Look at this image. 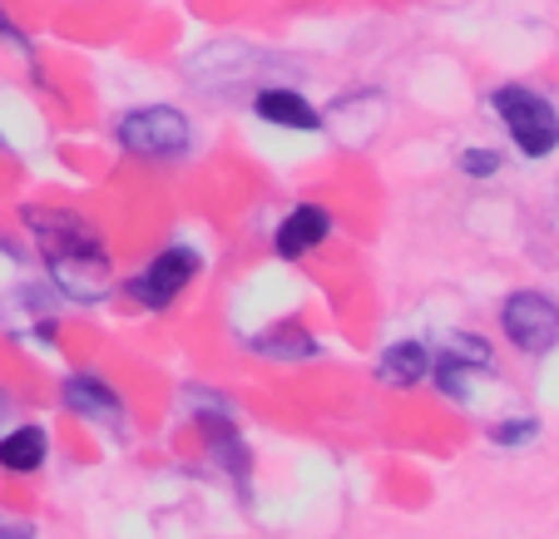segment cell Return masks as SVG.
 I'll use <instances>...</instances> for the list:
<instances>
[{
  "mask_svg": "<svg viewBox=\"0 0 559 539\" xmlns=\"http://www.w3.org/2000/svg\"><path fill=\"white\" fill-rule=\"evenodd\" d=\"M119 134V148L124 154H134V159H183L193 144V124L183 119V109L174 105H144V109H129V115H119L115 124Z\"/></svg>",
  "mask_w": 559,
  "mask_h": 539,
  "instance_id": "6da1fadb",
  "label": "cell"
},
{
  "mask_svg": "<svg viewBox=\"0 0 559 539\" xmlns=\"http://www.w3.org/2000/svg\"><path fill=\"white\" fill-rule=\"evenodd\" d=\"M490 109L500 115V124L510 129V139H515L525 159H545L559 148V115L545 95H535L525 85H500L490 95Z\"/></svg>",
  "mask_w": 559,
  "mask_h": 539,
  "instance_id": "7a4b0ae2",
  "label": "cell"
},
{
  "mask_svg": "<svg viewBox=\"0 0 559 539\" xmlns=\"http://www.w3.org/2000/svg\"><path fill=\"white\" fill-rule=\"evenodd\" d=\"M500 332L520 351L539 357V351H549L559 342V302L545 292H530V287L525 292H510L506 307H500Z\"/></svg>",
  "mask_w": 559,
  "mask_h": 539,
  "instance_id": "3957f363",
  "label": "cell"
},
{
  "mask_svg": "<svg viewBox=\"0 0 559 539\" xmlns=\"http://www.w3.org/2000/svg\"><path fill=\"white\" fill-rule=\"evenodd\" d=\"M25 228H31L40 257H74V253H105V238L90 218L70 208H25Z\"/></svg>",
  "mask_w": 559,
  "mask_h": 539,
  "instance_id": "277c9868",
  "label": "cell"
},
{
  "mask_svg": "<svg viewBox=\"0 0 559 539\" xmlns=\"http://www.w3.org/2000/svg\"><path fill=\"white\" fill-rule=\"evenodd\" d=\"M193 277H199V253H193V248H164V253H154V263L129 283V297H134L139 307L164 312V307L179 302V292Z\"/></svg>",
  "mask_w": 559,
  "mask_h": 539,
  "instance_id": "5b68a950",
  "label": "cell"
},
{
  "mask_svg": "<svg viewBox=\"0 0 559 539\" xmlns=\"http://www.w3.org/2000/svg\"><path fill=\"white\" fill-rule=\"evenodd\" d=\"M480 371H490V347L475 337V332H451L441 361H431L436 386H441L451 402H471V381L480 376Z\"/></svg>",
  "mask_w": 559,
  "mask_h": 539,
  "instance_id": "8992f818",
  "label": "cell"
},
{
  "mask_svg": "<svg viewBox=\"0 0 559 539\" xmlns=\"http://www.w3.org/2000/svg\"><path fill=\"white\" fill-rule=\"evenodd\" d=\"M60 402L70 406L74 416H85V421H95V426H124V396H119L105 376H95V371H74V376H64Z\"/></svg>",
  "mask_w": 559,
  "mask_h": 539,
  "instance_id": "52a82bcc",
  "label": "cell"
},
{
  "mask_svg": "<svg viewBox=\"0 0 559 539\" xmlns=\"http://www.w3.org/2000/svg\"><path fill=\"white\" fill-rule=\"evenodd\" d=\"M45 273L55 277L64 297L74 302H99L109 292V253H74V257H50Z\"/></svg>",
  "mask_w": 559,
  "mask_h": 539,
  "instance_id": "ba28073f",
  "label": "cell"
},
{
  "mask_svg": "<svg viewBox=\"0 0 559 539\" xmlns=\"http://www.w3.org/2000/svg\"><path fill=\"white\" fill-rule=\"evenodd\" d=\"M332 233V213L322 208V203H297L293 213H287L283 223H277V233H273V248L277 257H307L312 248H322Z\"/></svg>",
  "mask_w": 559,
  "mask_h": 539,
  "instance_id": "9c48e42d",
  "label": "cell"
},
{
  "mask_svg": "<svg viewBox=\"0 0 559 539\" xmlns=\"http://www.w3.org/2000/svg\"><path fill=\"white\" fill-rule=\"evenodd\" d=\"M253 115L263 119V124L297 129V134H312V129H322V115H317V109H312V99H307V95H297V89H287V85L258 89V99H253Z\"/></svg>",
  "mask_w": 559,
  "mask_h": 539,
  "instance_id": "30bf717a",
  "label": "cell"
},
{
  "mask_svg": "<svg viewBox=\"0 0 559 539\" xmlns=\"http://www.w3.org/2000/svg\"><path fill=\"white\" fill-rule=\"evenodd\" d=\"M431 376V351L426 342H391L377 357V381L381 386H396V392H412Z\"/></svg>",
  "mask_w": 559,
  "mask_h": 539,
  "instance_id": "8fae6325",
  "label": "cell"
},
{
  "mask_svg": "<svg viewBox=\"0 0 559 539\" xmlns=\"http://www.w3.org/2000/svg\"><path fill=\"white\" fill-rule=\"evenodd\" d=\"M45 460H50V431H45V426L25 421V426L0 435V470H11V476H35Z\"/></svg>",
  "mask_w": 559,
  "mask_h": 539,
  "instance_id": "7c38bea8",
  "label": "cell"
},
{
  "mask_svg": "<svg viewBox=\"0 0 559 539\" xmlns=\"http://www.w3.org/2000/svg\"><path fill=\"white\" fill-rule=\"evenodd\" d=\"M199 431L209 435V451L218 455L233 476L243 480L248 476V451H243V441H238V431H233L228 416H223V411H199Z\"/></svg>",
  "mask_w": 559,
  "mask_h": 539,
  "instance_id": "4fadbf2b",
  "label": "cell"
},
{
  "mask_svg": "<svg viewBox=\"0 0 559 539\" xmlns=\"http://www.w3.org/2000/svg\"><path fill=\"white\" fill-rule=\"evenodd\" d=\"M253 351L258 357H273V361H307L322 347H317V337L302 327H267L263 337H253Z\"/></svg>",
  "mask_w": 559,
  "mask_h": 539,
  "instance_id": "5bb4252c",
  "label": "cell"
},
{
  "mask_svg": "<svg viewBox=\"0 0 559 539\" xmlns=\"http://www.w3.org/2000/svg\"><path fill=\"white\" fill-rule=\"evenodd\" d=\"M535 435H539L535 416H515V421H496V426H490V441H496V445H525V441H535Z\"/></svg>",
  "mask_w": 559,
  "mask_h": 539,
  "instance_id": "9a60e30c",
  "label": "cell"
},
{
  "mask_svg": "<svg viewBox=\"0 0 559 539\" xmlns=\"http://www.w3.org/2000/svg\"><path fill=\"white\" fill-rule=\"evenodd\" d=\"M461 173H465V179H496V173H500V154H496V148H465V154H461Z\"/></svg>",
  "mask_w": 559,
  "mask_h": 539,
  "instance_id": "2e32d148",
  "label": "cell"
},
{
  "mask_svg": "<svg viewBox=\"0 0 559 539\" xmlns=\"http://www.w3.org/2000/svg\"><path fill=\"white\" fill-rule=\"evenodd\" d=\"M0 539H35V529L25 519H5L0 515Z\"/></svg>",
  "mask_w": 559,
  "mask_h": 539,
  "instance_id": "e0dca14e",
  "label": "cell"
},
{
  "mask_svg": "<svg viewBox=\"0 0 559 539\" xmlns=\"http://www.w3.org/2000/svg\"><path fill=\"white\" fill-rule=\"evenodd\" d=\"M5 416H11V396L0 392V421H5Z\"/></svg>",
  "mask_w": 559,
  "mask_h": 539,
  "instance_id": "ac0fdd59",
  "label": "cell"
}]
</instances>
